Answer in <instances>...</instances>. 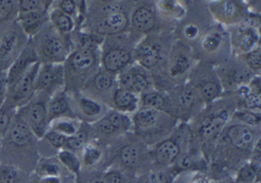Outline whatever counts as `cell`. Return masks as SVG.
<instances>
[{"mask_svg": "<svg viewBox=\"0 0 261 183\" xmlns=\"http://www.w3.org/2000/svg\"><path fill=\"white\" fill-rule=\"evenodd\" d=\"M114 85L113 74L99 69L84 85L79 93L103 104L105 96L111 92ZM105 105V104H103Z\"/></svg>", "mask_w": 261, "mask_h": 183, "instance_id": "obj_23", "label": "cell"}, {"mask_svg": "<svg viewBox=\"0 0 261 183\" xmlns=\"http://www.w3.org/2000/svg\"><path fill=\"white\" fill-rule=\"evenodd\" d=\"M39 62L37 53L32 42L31 38L29 41L27 47L22 53L16 58L11 67L7 70V79L9 86L14 83L27 70H30L33 65Z\"/></svg>", "mask_w": 261, "mask_h": 183, "instance_id": "obj_24", "label": "cell"}, {"mask_svg": "<svg viewBox=\"0 0 261 183\" xmlns=\"http://www.w3.org/2000/svg\"><path fill=\"white\" fill-rule=\"evenodd\" d=\"M115 129L120 133L126 132L132 127V120L124 113L117 111H110L105 114Z\"/></svg>", "mask_w": 261, "mask_h": 183, "instance_id": "obj_41", "label": "cell"}, {"mask_svg": "<svg viewBox=\"0 0 261 183\" xmlns=\"http://www.w3.org/2000/svg\"><path fill=\"white\" fill-rule=\"evenodd\" d=\"M255 128L247 126L235 121L227 124L221 134H224V141L238 152H247L253 150L256 144Z\"/></svg>", "mask_w": 261, "mask_h": 183, "instance_id": "obj_17", "label": "cell"}, {"mask_svg": "<svg viewBox=\"0 0 261 183\" xmlns=\"http://www.w3.org/2000/svg\"><path fill=\"white\" fill-rule=\"evenodd\" d=\"M125 6L122 2H86L82 25L88 29L87 32L102 37L120 35L127 29L129 24Z\"/></svg>", "mask_w": 261, "mask_h": 183, "instance_id": "obj_2", "label": "cell"}, {"mask_svg": "<svg viewBox=\"0 0 261 183\" xmlns=\"http://www.w3.org/2000/svg\"><path fill=\"white\" fill-rule=\"evenodd\" d=\"M103 44L100 63L105 71L114 74L121 71L132 62L133 52L126 47L109 45L105 41Z\"/></svg>", "mask_w": 261, "mask_h": 183, "instance_id": "obj_21", "label": "cell"}, {"mask_svg": "<svg viewBox=\"0 0 261 183\" xmlns=\"http://www.w3.org/2000/svg\"><path fill=\"white\" fill-rule=\"evenodd\" d=\"M48 18L51 26L63 36H70L75 30V20L57 8L51 6Z\"/></svg>", "mask_w": 261, "mask_h": 183, "instance_id": "obj_32", "label": "cell"}, {"mask_svg": "<svg viewBox=\"0 0 261 183\" xmlns=\"http://www.w3.org/2000/svg\"><path fill=\"white\" fill-rule=\"evenodd\" d=\"M0 183H33L32 175L10 165L0 163Z\"/></svg>", "mask_w": 261, "mask_h": 183, "instance_id": "obj_36", "label": "cell"}, {"mask_svg": "<svg viewBox=\"0 0 261 183\" xmlns=\"http://www.w3.org/2000/svg\"><path fill=\"white\" fill-rule=\"evenodd\" d=\"M50 98L36 93L27 105L19 108L16 114L23 119L38 139L42 138L49 128L48 102Z\"/></svg>", "mask_w": 261, "mask_h": 183, "instance_id": "obj_12", "label": "cell"}, {"mask_svg": "<svg viewBox=\"0 0 261 183\" xmlns=\"http://www.w3.org/2000/svg\"><path fill=\"white\" fill-rule=\"evenodd\" d=\"M181 154V146L176 140L166 138L157 143L153 157L159 165L166 167L175 163Z\"/></svg>", "mask_w": 261, "mask_h": 183, "instance_id": "obj_27", "label": "cell"}, {"mask_svg": "<svg viewBox=\"0 0 261 183\" xmlns=\"http://www.w3.org/2000/svg\"><path fill=\"white\" fill-rule=\"evenodd\" d=\"M65 88L63 64H40L36 80V93L48 97Z\"/></svg>", "mask_w": 261, "mask_h": 183, "instance_id": "obj_15", "label": "cell"}, {"mask_svg": "<svg viewBox=\"0 0 261 183\" xmlns=\"http://www.w3.org/2000/svg\"><path fill=\"white\" fill-rule=\"evenodd\" d=\"M215 71L222 89L228 90L229 93H236L241 86L250 84L254 74L240 57L237 59H230L229 58L218 65Z\"/></svg>", "mask_w": 261, "mask_h": 183, "instance_id": "obj_13", "label": "cell"}, {"mask_svg": "<svg viewBox=\"0 0 261 183\" xmlns=\"http://www.w3.org/2000/svg\"><path fill=\"white\" fill-rule=\"evenodd\" d=\"M82 121L77 118L72 117H62V118L56 119L50 123L48 129L53 130L65 137H68L75 134L81 125Z\"/></svg>", "mask_w": 261, "mask_h": 183, "instance_id": "obj_38", "label": "cell"}, {"mask_svg": "<svg viewBox=\"0 0 261 183\" xmlns=\"http://www.w3.org/2000/svg\"><path fill=\"white\" fill-rule=\"evenodd\" d=\"M188 183H208L205 178L203 177H197L194 179L190 180Z\"/></svg>", "mask_w": 261, "mask_h": 183, "instance_id": "obj_51", "label": "cell"}, {"mask_svg": "<svg viewBox=\"0 0 261 183\" xmlns=\"http://www.w3.org/2000/svg\"><path fill=\"white\" fill-rule=\"evenodd\" d=\"M142 108L159 110L167 113L168 99L166 94L163 92L149 90L141 95ZM168 114V113H167Z\"/></svg>", "mask_w": 261, "mask_h": 183, "instance_id": "obj_37", "label": "cell"}, {"mask_svg": "<svg viewBox=\"0 0 261 183\" xmlns=\"http://www.w3.org/2000/svg\"><path fill=\"white\" fill-rule=\"evenodd\" d=\"M9 83L7 72L0 71V106L4 105L8 94Z\"/></svg>", "mask_w": 261, "mask_h": 183, "instance_id": "obj_50", "label": "cell"}, {"mask_svg": "<svg viewBox=\"0 0 261 183\" xmlns=\"http://www.w3.org/2000/svg\"><path fill=\"white\" fill-rule=\"evenodd\" d=\"M39 67L40 63L35 64L9 86L7 100L4 104L17 111L33 99L36 93V80Z\"/></svg>", "mask_w": 261, "mask_h": 183, "instance_id": "obj_14", "label": "cell"}, {"mask_svg": "<svg viewBox=\"0 0 261 183\" xmlns=\"http://www.w3.org/2000/svg\"><path fill=\"white\" fill-rule=\"evenodd\" d=\"M33 174L39 178L74 175L62 166L57 157H40Z\"/></svg>", "mask_w": 261, "mask_h": 183, "instance_id": "obj_31", "label": "cell"}, {"mask_svg": "<svg viewBox=\"0 0 261 183\" xmlns=\"http://www.w3.org/2000/svg\"><path fill=\"white\" fill-rule=\"evenodd\" d=\"M259 82L256 83L255 88L250 87V92L243 98L242 104L244 108L241 109L248 110V111L260 112V88H259Z\"/></svg>", "mask_w": 261, "mask_h": 183, "instance_id": "obj_44", "label": "cell"}, {"mask_svg": "<svg viewBox=\"0 0 261 183\" xmlns=\"http://www.w3.org/2000/svg\"><path fill=\"white\" fill-rule=\"evenodd\" d=\"M98 50L75 49L64 62L65 90L68 94L79 93L87 81L99 70Z\"/></svg>", "mask_w": 261, "mask_h": 183, "instance_id": "obj_3", "label": "cell"}, {"mask_svg": "<svg viewBox=\"0 0 261 183\" xmlns=\"http://www.w3.org/2000/svg\"><path fill=\"white\" fill-rule=\"evenodd\" d=\"M192 50L194 57H198L200 62L219 65L228 59L231 53L229 34L221 25H211L192 46Z\"/></svg>", "mask_w": 261, "mask_h": 183, "instance_id": "obj_4", "label": "cell"}, {"mask_svg": "<svg viewBox=\"0 0 261 183\" xmlns=\"http://www.w3.org/2000/svg\"><path fill=\"white\" fill-rule=\"evenodd\" d=\"M194 58L192 47L178 41L171 47L167 59L163 65V71L156 70L163 73L175 87L182 84L183 79L189 78L194 67Z\"/></svg>", "mask_w": 261, "mask_h": 183, "instance_id": "obj_10", "label": "cell"}, {"mask_svg": "<svg viewBox=\"0 0 261 183\" xmlns=\"http://www.w3.org/2000/svg\"><path fill=\"white\" fill-rule=\"evenodd\" d=\"M49 11H38L18 15L17 22L30 38L37 35L49 21Z\"/></svg>", "mask_w": 261, "mask_h": 183, "instance_id": "obj_26", "label": "cell"}, {"mask_svg": "<svg viewBox=\"0 0 261 183\" xmlns=\"http://www.w3.org/2000/svg\"><path fill=\"white\" fill-rule=\"evenodd\" d=\"M16 110L9 105L0 106V138L5 136L16 114Z\"/></svg>", "mask_w": 261, "mask_h": 183, "instance_id": "obj_45", "label": "cell"}, {"mask_svg": "<svg viewBox=\"0 0 261 183\" xmlns=\"http://www.w3.org/2000/svg\"><path fill=\"white\" fill-rule=\"evenodd\" d=\"M168 114L175 119L187 120L195 117L201 110L204 104L197 90L189 82L174 87L168 92Z\"/></svg>", "mask_w": 261, "mask_h": 183, "instance_id": "obj_9", "label": "cell"}, {"mask_svg": "<svg viewBox=\"0 0 261 183\" xmlns=\"http://www.w3.org/2000/svg\"><path fill=\"white\" fill-rule=\"evenodd\" d=\"M19 1L0 0V26L17 19Z\"/></svg>", "mask_w": 261, "mask_h": 183, "instance_id": "obj_40", "label": "cell"}, {"mask_svg": "<svg viewBox=\"0 0 261 183\" xmlns=\"http://www.w3.org/2000/svg\"><path fill=\"white\" fill-rule=\"evenodd\" d=\"M30 39L16 20L0 26V71L9 70Z\"/></svg>", "mask_w": 261, "mask_h": 183, "instance_id": "obj_8", "label": "cell"}, {"mask_svg": "<svg viewBox=\"0 0 261 183\" xmlns=\"http://www.w3.org/2000/svg\"><path fill=\"white\" fill-rule=\"evenodd\" d=\"M146 151L138 143H126L120 148L119 160L127 169H136L141 166L146 159Z\"/></svg>", "mask_w": 261, "mask_h": 183, "instance_id": "obj_30", "label": "cell"}, {"mask_svg": "<svg viewBox=\"0 0 261 183\" xmlns=\"http://www.w3.org/2000/svg\"><path fill=\"white\" fill-rule=\"evenodd\" d=\"M229 37L230 45L241 55L259 47V27L250 24L246 18L239 24L233 26Z\"/></svg>", "mask_w": 261, "mask_h": 183, "instance_id": "obj_18", "label": "cell"}, {"mask_svg": "<svg viewBox=\"0 0 261 183\" xmlns=\"http://www.w3.org/2000/svg\"><path fill=\"white\" fill-rule=\"evenodd\" d=\"M91 140V127L88 123L82 122L79 131L72 136L67 137L63 149L80 154L87 143Z\"/></svg>", "mask_w": 261, "mask_h": 183, "instance_id": "obj_34", "label": "cell"}, {"mask_svg": "<svg viewBox=\"0 0 261 183\" xmlns=\"http://www.w3.org/2000/svg\"><path fill=\"white\" fill-rule=\"evenodd\" d=\"M234 105H232L227 100H216L209 104L205 110L197 114L198 135L206 140L218 138L237 110Z\"/></svg>", "mask_w": 261, "mask_h": 183, "instance_id": "obj_6", "label": "cell"}, {"mask_svg": "<svg viewBox=\"0 0 261 183\" xmlns=\"http://www.w3.org/2000/svg\"><path fill=\"white\" fill-rule=\"evenodd\" d=\"M232 118L251 128H257L260 125V112L244 109L236 110Z\"/></svg>", "mask_w": 261, "mask_h": 183, "instance_id": "obj_42", "label": "cell"}, {"mask_svg": "<svg viewBox=\"0 0 261 183\" xmlns=\"http://www.w3.org/2000/svg\"><path fill=\"white\" fill-rule=\"evenodd\" d=\"M1 140H2V139L0 138V147H1Z\"/></svg>", "mask_w": 261, "mask_h": 183, "instance_id": "obj_52", "label": "cell"}, {"mask_svg": "<svg viewBox=\"0 0 261 183\" xmlns=\"http://www.w3.org/2000/svg\"><path fill=\"white\" fill-rule=\"evenodd\" d=\"M38 141L39 139L23 119L16 114L1 140L0 163L14 166L32 175L40 158Z\"/></svg>", "mask_w": 261, "mask_h": 183, "instance_id": "obj_1", "label": "cell"}, {"mask_svg": "<svg viewBox=\"0 0 261 183\" xmlns=\"http://www.w3.org/2000/svg\"><path fill=\"white\" fill-rule=\"evenodd\" d=\"M158 40L146 38L133 50V57L139 66L148 71L163 65V47Z\"/></svg>", "mask_w": 261, "mask_h": 183, "instance_id": "obj_20", "label": "cell"}, {"mask_svg": "<svg viewBox=\"0 0 261 183\" xmlns=\"http://www.w3.org/2000/svg\"><path fill=\"white\" fill-rule=\"evenodd\" d=\"M209 10L220 22L228 25H236L247 16V8L239 1L216 2L211 5Z\"/></svg>", "mask_w": 261, "mask_h": 183, "instance_id": "obj_22", "label": "cell"}, {"mask_svg": "<svg viewBox=\"0 0 261 183\" xmlns=\"http://www.w3.org/2000/svg\"><path fill=\"white\" fill-rule=\"evenodd\" d=\"M239 57L253 73L259 72L260 70L261 53L259 47H257L245 54L240 55Z\"/></svg>", "mask_w": 261, "mask_h": 183, "instance_id": "obj_46", "label": "cell"}, {"mask_svg": "<svg viewBox=\"0 0 261 183\" xmlns=\"http://www.w3.org/2000/svg\"><path fill=\"white\" fill-rule=\"evenodd\" d=\"M118 82L119 88H124L136 95H142L149 91L152 85L151 74L139 65L127 66L122 70L119 75Z\"/></svg>", "mask_w": 261, "mask_h": 183, "instance_id": "obj_19", "label": "cell"}, {"mask_svg": "<svg viewBox=\"0 0 261 183\" xmlns=\"http://www.w3.org/2000/svg\"><path fill=\"white\" fill-rule=\"evenodd\" d=\"M189 83L197 90L206 105L218 100L222 93V87L213 66L199 62L195 66L189 76Z\"/></svg>", "mask_w": 261, "mask_h": 183, "instance_id": "obj_11", "label": "cell"}, {"mask_svg": "<svg viewBox=\"0 0 261 183\" xmlns=\"http://www.w3.org/2000/svg\"><path fill=\"white\" fill-rule=\"evenodd\" d=\"M79 156L82 162V169L97 170V166L103 160V151L100 145L91 140L85 145Z\"/></svg>", "mask_w": 261, "mask_h": 183, "instance_id": "obj_33", "label": "cell"}, {"mask_svg": "<svg viewBox=\"0 0 261 183\" xmlns=\"http://www.w3.org/2000/svg\"><path fill=\"white\" fill-rule=\"evenodd\" d=\"M103 172L100 170L82 169L75 176L74 183H103Z\"/></svg>", "mask_w": 261, "mask_h": 183, "instance_id": "obj_48", "label": "cell"}, {"mask_svg": "<svg viewBox=\"0 0 261 183\" xmlns=\"http://www.w3.org/2000/svg\"><path fill=\"white\" fill-rule=\"evenodd\" d=\"M113 105L116 109L126 112V111H134L138 105V98L137 95L132 92L128 91L124 88H117L114 90L112 96Z\"/></svg>", "mask_w": 261, "mask_h": 183, "instance_id": "obj_35", "label": "cell"}, {"mask_svg": "<svg viewBox=\"0 0 261 183\" xmlns=\"http://www.w3.org/2000/svg\"><path fill=\"white\" fill-rule=\"evenodd\" d=\"M31 40L40 64H64L74 50L71 35H61L49 21Z\"/></svg>", "mask_w": 261, "mask_h": 183, "instance_id": "obj_5", "label": "cell"}, {"mask_svg": "<svg viewBox=\"0 0 261 183\" xmlns=\"http://www.w3.org/2000/svg\"><path fill=\"white\" fill-rule=\"evenodd\" d=\"M48 123L62 117L76 118L71 107V97L65 90H61L50 97L48 102Z\"/></svg>", "mask_w": 261, "mask_h": 183, "instance_id": "obj_25", "label": "cell"}, {"mask_svg": "<svg viewBox=\"0 0 261 183\" xmlns=\"http://www.w3.org/2000/svg\"><path fill=\"white\" fill-rule=\"evenodd\" d=\"M259 170L253 165L245 164L238 171L235 183H253L259 176Z\"/></svg>", "mask_w": 261, "mask_h": 183, "instance_id": "obj_47", "label": "cell"}, {"mask_svg": "<svg viewBox=\"0 0 261 183\" xmlns=\"http://www.w3.org/2000/svg\"><path fill=\"white\" fill-rule=\"evenodd\" d=\"M156 15L152 8L141 6L137 8L131 16V25L134 30L143 35H148L156 25Z\"/></svg>", "mask_w": 261, "mask_h": 183, "instance_id": "obj_29", "label": "cell"}, {"mask_svg": "<svg viewBox=\"0 0 261 183\" xmlns=\"http://www.w3.org/2000/svg\"><path fill=\"white\" fill-rule=\"evenodd\" d=\"M67 137L48 129L38 141V149L40 157H56L59 151L63 149Z\"/></svg>", "mask_w": 261, "mask_h": 183, "instance_id": "obj_28", "label": "cell"}, {"mask_svg": "<svg viewBox=\"0 0 261 183\" xmlns=\"http://www.w3.org/2000/svg\"><path fill=\"white\" fill-rule=\"evenodd\" d=\"M169 174L162 169H154L146 175L145 183H169Z\"/></svg>", "mask_w": 261, "mask_h": 183, "instance_id": "obj_49", "label": "cell"}, {"mask_svg": "<svg viewBox=\"0 0 261 183\" xmlns=\"http://www.w3.org/2000/svg\"><path fill=\"white\" fill-rule=\"evenodd\" d=\"M176 119L164 111L140 108L133 117L136 132L143 140H154L162 135L170 134Z\"/></svg>", "mask_w": 261, "mask_h": 183, "instance_id": "obj_7", "label": "cell"}, {"mask_svg": "<svg viewBox=\"0 0 261 183\" xmlns=\"http://www.w3.org/2000/svg\"><path fill=\"white\" fill-rule=\"evenodd\" d=\"M71 107L76 118L89 125L94 123L107 114L106 107L101 102L82 93L69 95Z\"/></svg>", "mask_w": 261, "mask_h": 183, "instance_id": "obj_16", "label": "cell"}, {"mask_svg": "<svg viewBox=\"0 0 261 183\" xmlns=\"http://www.w3.org/2000/svg\"><path fill=\"white\" fill-rule=\"evenodd\" d=\"M56 157L62 163V166L72 175L76 176L82 170V162L79 154L62 149V150L59 151Z\"/></svg>", "mask_w": 261, "mask_h": 183, "instance_id": "obj_39", "label": "cell"}, {"mask_svg": "<svg viewBox=\"0 0 261 183\" xmlns=\"http://www.w3.org/2000/svg\"><path fill=\"white\" fill-rule=\"evenodd\" d=\"M53 3V1L48 0H21L18 5L19 15L38 11H49Z\"/></svg>", "mask_w": 261, "mask_h": 183, "instance_id": "obj_43", "label": "cell"}]
</instances>
